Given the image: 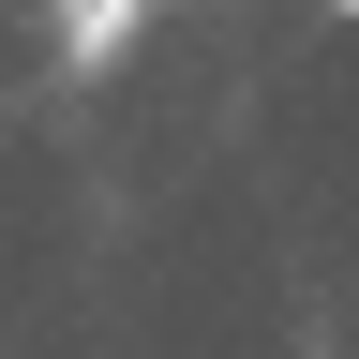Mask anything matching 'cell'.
Masks as SVG:
<instances>
[{"instance_id": "1", "label": "cell", "mask_w": 359, "mask_h": 359, "mask_svg": "<svg viewBox=\"0 0 359 359\" xmlns=\"http://www.w3.org/2000/svg\"><path fill=\"white\" fill-rule=\"evenodd\" d=\"M135 30H150V0H60V60H75V75H105Z\"/></svg>"}, {"instance_id": "2", "label": "cell", "mask_w": 359, "mask_h": 359, "mask_svg": "<svg viewBox=\"0 0 359 359\" xmlns=\"http://www.w3.org/2000/svg\"><path fill=\"white\" fill-rule=\"evenodd\" d=\"M330 15H359V0H330Z\"/></svg>"}]
</instances>
